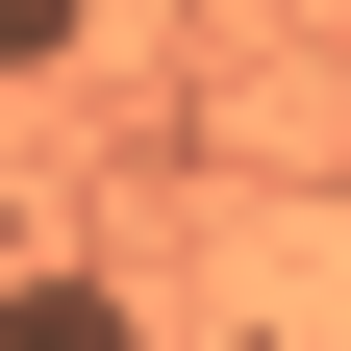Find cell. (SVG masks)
<instances>
[{
  "mask_svg": "<svg viewBox=\"0 0 351 351\" xmlns=\"http://www.w3.org/2000/svg\"><path fill=\"white\" fill-rule=\"evenodd\" d=\"M0 351H151V326H125V276H0Z\"/></svg>",
  "mask_w": 351,
  "mask_h": 351,
  "instance_id": "1",
  "label": "cell"
},
{
  "mask_svg": "<svg viewBox=\"0 0 351 351\" xmlns=\"http://www.w3.org/2000/svg\"><path fill=\"white\" fill-rule=\"evenodd\" d=\"M75 25H101V0H0V75H51V51H75Z\"/></svg>",
  "mask_w": 351,
  "mask_h": 351,
  "instance_id": "2",
  "label": "cell"
}]
</instances>
